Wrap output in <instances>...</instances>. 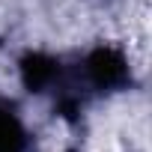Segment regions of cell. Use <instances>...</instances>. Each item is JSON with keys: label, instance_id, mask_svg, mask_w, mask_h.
Here are the masks:
<instances>
[{"label": "cell", "instance_id": "6da1fadb", "mask_svg": "<svg viewBox=\"0 0 152 152\" xmlns=\"http://www.w3.org/2000/svg\"><path fill=\"white\" fill-rule=\"evenodd\" d=\"M87 72H90V78H93L99 87H116V84L125 81L128 66H125V60H122L119 51H113V48H99V51L90 54Z\"/></svg>", "mask_w": 152, "mask_h": 152}, {"label": "cell", "instance_id": "7a4b0ae2", "mask_svg": "<svg viewBox=\"0 0 152 152\" xmlns=\"http://www.w3.org/2000/svg\"><path fill=\"white\" fill-rule=\"evenodd\" d=\"M21 78L27 90H45L54 78H57V63L48 54H27L21 60Z\"/></svg>", "mask_w": 152, "mask_h": 152}, {"label": "cell", "instance_id": "3957f363", "mask_svg": "<svg viewBox=\"0 0 152 152\" xmlns=\"http://www.w3.org/2000/svg\"><path fill=\"white\" fill-rule=\"evenodd\" d=\"M0 152H24V131L18 119L0 107Z\"/></svg>", "mask_w": 152, "mask_h": 152}]
</instances>
